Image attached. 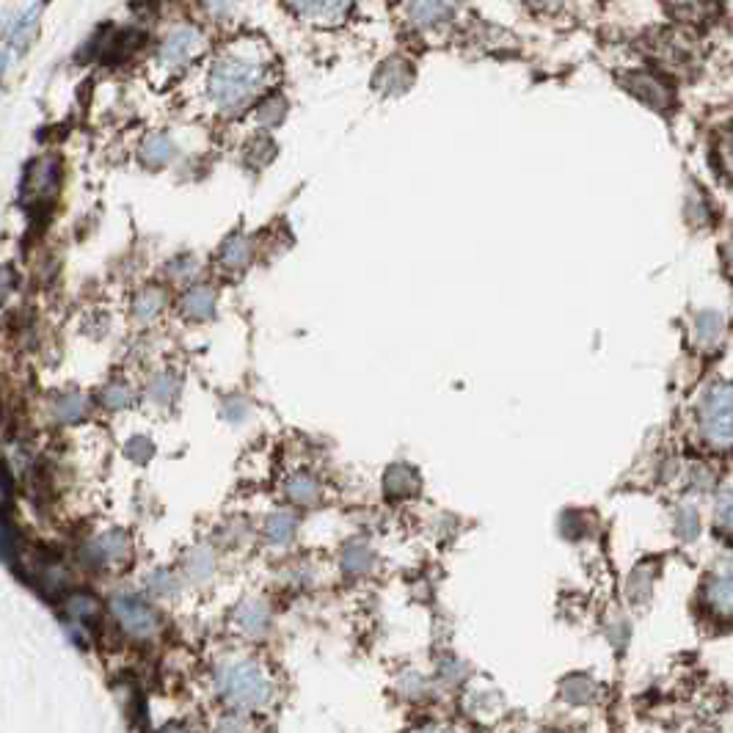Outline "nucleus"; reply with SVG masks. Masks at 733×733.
I'll return each instance as SVG.
<instances>
[{
  "label": "nucleus",
  "instance_id": "nucleus-1",
  "mask_svg": "<svg viewBox=\"0 0 733 733\" xmlns=\"http://www.w3.org/2000/svg\"><path fill=\"white\" fill-rule=\"evenodd\" d=\"M273 75L271 47L260 39H237L207 72V97L226 113L246 108L262 94Z\"/></svg>",
  "mask_w": 733,
  "mask_h": 733
},
{
  "label": "nucleus",
  "instance_id": "nucleus-2",
  "mask_svg": "<svg viewBox=\"0 0 733 733\" xmlns=\"http://www.w3.org/2000/svg\"><path fill=\"white\" fill-rule=\"evenodd\" d=\"M58 188H61V160L56 155H42L25 166L20 202L25 210H42L45 204L56 199Z\"/></svg>",
  "mask_w": 733,
  "mask_h": 733
},
{
  "label": "nucleus",
  "instance_id": "nucleus-3",
  "mask_svg": "<svg viewBox=\"0 0 733 733\" xmlns=\"http://www.w3.org/2000/svg\"><path fill=\"white\" fill-rule=\"evenodd\" d=\"M218 687L224 692V698L229 703H235L240 709H257L262 706L268 695H271V687L268 681L262 678V673L257 667L251 665H229L218 673Z\"/></svg>",
  "mask_w": 733,
  "mask_h": 733
},
{
  "label": "nucleus",
  "instance_id": "nucleus-4",
  "mask_svg": "<svg viewBox=\"0 0 733 733\" xmlns=\"http://www.w3.org/2000/svg\"><path fill=\"white\" fill-rule=\"evenodd\" d=\"M700 425L711 447L728 450L731 447V386L722 384L709 389L700 406Z\"/></svg>",
  "mask_w": 733,
  "mask_h": 733
},
{
  "label": "nucleus",
  "instance_id": "nucleus-5",
  "mask_svg": "<svg viewBox=\"0 0 733 733\" xmlns=\"http://www.w3.org/2000/svg\"><path fill=\"white\" fill-rule=\"evenodd\" d=\"M204 47V36L199 28H193V25H180V28H174L169 31V36L160 42L158 47V67L163 72H182V69L191 64L193 58L202 53Z\"/></svg>",
  "mask_w": 733,
  "mask_h": 733
},
{
  "label": "nucleus",
  "instance_id": "nucleus-6",
  "mask_svg": "<svg viewBox=\"0 0 733 733\" xmlns=\"http://www.w3.org/2000/svg\"><path fill=\"white\" fill-rule=\"evenodd\" d=\"M356 0H287L290 12L309 25L334 28L348 20L350 9Z\"/></svg>",
  "mask_w": 733,
  "mask_h": 733
},
{
  "label": "nucleus",
  "instance_id": "nucleus-7",
  "mask_svg": "<svg viewBox=\"0 0 733 733\" xmlns=\"http://www.w3.org/2000/svg\"><path fill=\"white\" fill-rule=\"evenodd\" d=\"M113 615H116V621L122 623V629L127 634H133L138 640H147L152 634L158 632V618H155V612L144 604V601H138V598H130V596H119L113 598Z\"/></svg>",
  "mask_w": 733,
  "mask_h": 733
},
{
  "label": "nucleus",
  "instance_id": "nucleus-8",
  "mask_svg": "<svg viewBox=\"0 0 733 733\" xmlns=\"http://www.w3.org/2000/svg\"><path fill=\"white\" fill-rule=\"evenodd\" d=\"M458 0H411L408 3V25L422 34H433L447 28L455 17Z\"/></svg>",
  "mask_w": 733,
  "mask_h": 733
},
{
  "label": "nucleus",
  "instance_id": "nucleus-9",
  "mask_svg": "<svg viewBox=\"0 0 733 733\" xmlns=\"http://www.w3.org/2000/svg\"><path fill=\"white\" fill-rule=\"evenodd\" d=\"M47 3H50V0H36V3H31L17 20L9 23L6 34H3V45L9 47L12 53H25V50L31 47V42H34L36 34H39V20H42V12L47 9Z\"/></svg>",
  "mask_w": 733,
  "mask_h": 733
},
{
  "label": "nucleus",
  "instance_id": "nucleus-10",
  "mask_svg": "<svg viewBox=\"0 0 733 733\" xmlns=\"http://www.w3.org/2000/svg\"><path fill=\"white\" fill-rule=\"evenodd\" d=\"M623 86H626V91H632L637 100L645 102L648 108H656V111H665L673 102L667 83L656 78L654 72H626Z\"/></svg>",
  "mask_w": 733,
  "mask_h": 733
},
{
  "label": "nucleus",
  "instance_id": "nucleus-11",
  "mask_svg": "<svg viewBox=\"0 0 733 733\" xmlns=\"http://www.w3.org/2000/svg\"><path fill=\"white\" fill-rule=\"evenodd\" d=\"M127 552H130V543L122 532H111L105 535L100 541L91 546V554L94 560L91 563H116V560H125Z\"/></svg>",
  "mask_w": 733,
  "mask_h": 733
},
{
  "label": "nucleus",
  "instance_id": "nucleus-12",
  "mask_svg": "<svg viewBox=\"0 0 733 733\" xmlns=\"http://www.w3.org/2000/svg\"><path fill=\"white\" fill-rule=\"evenodd\" d=\"M215 312V293L207 287H196L182 298V315L191 320H207Z\"/></svg>",
  "mask_w": 733,
  "mask_h": 733
},
{
  "label": "nucleus",
  "instance_id": "nucleus-13",
  "mask_svg": "<svg viewBox=\"0 0 733 733\" xmlns=\"http://www.w3.org/2000/svg\"><path fill=\"white\" fill-rule=\"evenodd\" d=\"M174 158V141L163 133H155L144 141L141 147V160L147 163L149 169H158V166H166L169 160Z\"/></svg>",
  "mask_w": 733,
  "mask_h": 733
},
{
  "label": "nucleus",
  "instance_id": "nucleus-14",
  "mask_svg": "<svg viewBox=\"0 0 733 733\" xmlns=\"http://www.w3.org/2000/svg\"><path fill=\"white\" fill-rule=\"evenodd\" d=\"M64 607H67L69 618H75L80 623H91L100 618V601L91 593H72Z\"/></svg>",
  "mask_w": 733,
  "mask_h": 733
},
{
  "label": "nucleus",
  "instance_id": "nucleus-15",
  "mask_svg": "<svg viewBox=\"0 0 733 733\" xmlns=\"http://www.w3.org/2000/svg\"><path fill=\"white\" fill-rule=\"evenodd\" d=\"M237 621H240L246 634H262L268 629V609L260 601H249V604L237 609Z\"/></svg>",
  "mask_w": 733,
  "mask_h": 733
},
{
  "label": "nucleus",
  "instance_id": "nucleus-16",
  "mask_svg": "<svg viewBox=\"0 0 733 733\" xmlns=\"http://www.w3.org/2000/svg\"><path fill=\"white\" fill-rule=\"evenodd\" d=\"M411 83V69L406 61H386L384 69L378 72V86H384V91H403Z\"/></svg>",
  "mask_w": 733,
  "mask_h": 733
},
{
  "label": "nucleus",
  "instance_id": "nucleus-17",
  "mask_svg": "<svg viewBox=\"0 0 733 733\" xmlns=\"http://www.w3.org/2000/svg\"><path fill=\"white\" fill-rule=\"evenodd\" d=\"M86 408H89L86 397L78 395V392H69V395L58 397L53 411H56V417L61 419V422L72 425V422H80V419L86 417Z\"/></svg>",
  "mask_w": 733,
  "mask_h": 733
},
{
  "label": "nucleus",
  "instance_id": "nucleus-18",
  "mask_svg": "<svg viewBox=\"0 0 733 733\" xmlns=\"http://www.w3.org/2000/svg\"><path fill=\"white\" fill-rule=\"evenodd\" d=\"M384 485L392 497H406L411 491H417V477H414L411 469L395 466V469H389V474H386Z\"/></svg>",
  "mask_w": 733,
  "mask_h": 733
},
{
  "label": "nucleus",
  "instance_id": "nucleus-19",
  "mask_svg": "<svg viewBox=\"0 0 733 733\" xmlns=\"http://www.w3.org/2000/svg\"><path fill=\"white\" fill-rule=\"evenodd\" d=\"M251 257V246H249V240L243 235H235V237H229L224 243V251H221V260H224V265H229V268H243L246 262H249Z\"/></svg>",
  "mask_w": 733,
  "mask_h": 733
},
{
  "label": "nucleus",
  "instance_id": "nucleus-20",
  "mask_svg": "<svg viewBox=\"0 0 733 733\" xmlns=\"http://www.w3.org/2000/svg\"><path fill=\"white\" fill-rule=\"evenodd\" d=\"M293 532H295V519L290 513H276V516H271V521H268V538H271L273 543H287L293 538Z\"/></svg>",
  "mask_w": 733,
  "mask_h": 733
},
{
  "label": "nucleus",
  "instance_id": "nucleus-21",
  "mask_svg": "<svg viewBox=\"0 0 733 733\" xmlns=\"http://www.w3.org/2000/svg\"><path fill=\"white\" fill-rule=\"evenodd\" d=\"M160 309H163V293H160V290H147V293H141L138 295L136 306H133V312H136L138 320H152Z\"/></svg>",
  "mask_w": 733,
  "mask_h": 733
},
{
  "label": "nucleus",
  "instance_id": "nucleus-22",
  "mask_svg": "<svg viewBox=\"0 0 733 733\" xmlns=\"http://www.w3.org/2000/svg\"><path fill=\"white\" fill-rule=\"evenodd\" d=\"M287 491H290V499H295L298 505H312V502L320 497L317 485L312 483L309 477H295V480H290Z\"/></svg>",
  "mask_w": 733,
  "mask_h": 733
},
{
  "label": "nucleus",
  "instance_id": "nucleus-23",
  "mask_svg": "<svg viewBox=\"0 0 733 733\" xmlns=\"http://www.w3.org/2000/svg\"><path fill=\"white\" fill-rule=\"evenodd\" d=\"M210 574H213V554L207 552V549L193 552L191 560H188V576H191L193 582H204Z\"/></svg>",
  "mask_w": 733,
  "mask_h": 733
},
{
  "label": "nucleus",
  "instance_id": "nucleus-24",
  "mask_svg": "<svg viewBox=\"0 0 733 733\" xmlns=\"http://www.w3.org/2000/svg\"><path fill=\"white\" fill-rule=\"evenodd\" d=\"M722 337V320L717 315L698 317V339L700 345H717Z\"/></svg>",
  "mask_w": 733,
  "mask_h": 733
},
{
  "label": "nucleus",
  "instance_id": "nucleus-25",
  "mask_svg": "<svg viewBox=\"0 0 733 733\" xmlns=\"http://www.w3.org/2000/svg\"><path fill=\"white\" fill-rule=\"evenodd\" d=\"M709 598L711 604L720 609L722 615H728V612H731V579H728V576L714 579L709 587Z\"/></svg>",
  "mask_w": 733,
  "mask_h": 733
},
{
  "label": "nucleus",
  "instance_id": "nucleus-26",
  "mask_svg": "<svg viewBox=\"0 0 733 733\" xmlns=\"http://www.w3.org/2000/svg\"><path fill=\"white\" fill-rule=\"evenodd\" d=\"M17 549H20L17 530H14L9 521H0V560L3 563H12L14 557H17Z\"/></svg>",
  "mask_w": 733,
  "mask_h": 733
},
{
  "label": "nucleus",
  "instance_id": "nucleus-27",
  "mask_svg": "<svg viewBox=\"0 0 733 733\" xmlns=\"http://www.w3.org/2000/svg\"><path fill=\"white\" fill-rule=\"evenodd\" d=\"M700 530V521H698V510L695 508H681V513H678V519H676V532H678V538L681 541H692L695 535H698Z\"/></svg>",
  "mask_w": 733,
  "mask_h": 733
},
{
  "label": "nucleus",
  "instance_id": "nucleus-28",
  "mask_svg": "<svg viewBox=\"0 0 733 733\" xmlns=\"http://www.w3.org/2000/svg\"><path fill=\"white\" fill-rule=\"evenodd\" d=\"M102 403L108 408H127L133 403V392L125 384H111L102 392Z\"/></svg>",
  "mask_w": 733,
  "mask_h": 733
},
{
  "label": "nucleus",
  "instance_id": "nucleus-29",
  "mask_svg": "<svg viewBox=\"0 0 733 733\" xmlns=\"http://www.w3.org/2000/svg\"><path fill=\"white\" fill-rule=\"evenodd\" d=\"M177 389H180V384H177V378H171V375H160V378H155L152 381V397L158 400V403H171L174 400V395H177Z\"/></svg>",
  "mask_w": 733,
  "mask_h": 733
},
{
  "label": "nucleus",
  "instance_id": "nucleus-30",
  "mask_svg": "<svg viewBox=\"0 0 733 733\" xmlns=\"http://www.w3.org/2000/svg\"><path fill=\"white\" fill-rule=\"evenodd\" d=\"M370 565H373V554L367 552V549H361V546H356V549H350V552L345 554V568L353 571V574L367 571Z\"/></svg>",
  "mask_w": 733,
  "mask_h": 733
},
{
  "label": "nucleus",
  "instance_id": "nucleus-31",
  "mask_svg": "<svg viewBox=\"0 0 733 733\" xmlns=\"http://www.w3.org/2000/svg\"><path fill=\"white\" fill-rule=\"evenodd\" d=\"M678 14H684V17H700V14L709 9L711 3L709 0H667Z\"/></svg>",
  "mask_w": 733,
  "mask_h": 733
},
{
  "label": "nucleus",
  "instance_id": "nucleus-32",
  "mask_svg": "<svg viewBox=\"0 0 733 733\" xmlns=\"http://www.w3.org/2000/svg\"><path fill=\"white\" fill-rule=\"evenodd\" d=\"M12 491H14V483H12V472H9V466L6 461L0 458V510L9 505V499H12Z\"/></svg>",
  "mask_w": 733,
  "mask_h": 733
},
{
  "label": "nucleus",
  "instance_id": "nucleus-33",
  "mask_svg": "<svg viewBox=\"0 0 733 733\" xmlns=\"http://www.w3.org/2000/svg\"><path fill=\"white\" fill-rule=\"evenodd\" d=\"M717 521H720L722 527H731V491H728V485L722 488V494H720V508H717Z\"/></svg>",
  "mask_w": 733,
  "mask_h": 733
},
{
  "label": "nucleus",
  "instance_id": "nucleus-34",
  "mask_svg": "<svg viewBox=\"0 0 733 733\" xmlns=\"http://www.w3.org/2000/svg\"><path fill=\"white\" fill-rule=\"evenodd\" d=\"M174 587L177 585L171 582L169 574H163V571H160V574L152 576V590H155L158 596H169V593H174Z\"/></svg>",
  "mask_w": 733,
  "mask_h": 733
},
{
  "label": "nucleus",
  "instance_id": "nucleus-35",
  "mask_svg": "<svg viewBox=\"0 0 733 733\" xmlns=\"http://www.w3.org/2000/svg\"><path fill=\"white\" fill-rule=\"evenodd\" d=\"M14 284H17V276H14L12 268H0V301H6V295L12 293Z\"/></svg>",
  "mask_w": 733,
  "mask_h": 733
},
{
  "label": "nucleus",
  "instance_id": "nucleus-36",
  "mask_svg": "<svg viewBox=\"0 0 733 733\" xmlns=\"http://www.w3.org/2000/svg\"><path fill=\"white\" fill-rule=\"evenodd\" d=\"M282 113H284V102L279 100V102H276V108H273V100H271L260 111V119H262V122H279V116H282Z\"/></svg>",
  "mask_w": 733,
  "mask_h": 733
},
{
  "label": "nucleus",
  "instance_id": "nucleus-37",
  "mask_svg": "<svg viewBox=\"0 0 733 733\" xmlns=\"http://www.w3.org/2000/svg\"><path fill=\"white\" fill-rule=\"evenodd\" d=\"M12 56H14V53L9 50V47L0 45V78L6 75V69H9V61H12Z\"/></svg>",
  "mask_w": 733,
  "mask_h": 733
},
{
  "label": "nucleus",
  "instance_id": "nucleus-38",
  "mask_svg": "<svg viewBox=\"0 0 733 733\" xmlns=\"http://www.w3.org/2000/svg\"><path fill=\"white\" fill-rule=\"evenodd\" d=\"M535 6H538L541 12H546V9L554 12V9H560V6H563V0H535Z\"/></svg>",
  "mask_w": 733,
  "mask_h": 733
},
{
  "label": "nucleus",
  "instance_id": "nucleus-39",
  "mask_svg": "<svg viewBox=\"0 0 733 733\" xmlns=\"http://www.w3.org/2000/svg\"><path fill=\"white\" fill-rule=\"evenodd\" d=\"M232 3H235V0H210V9H213V12H226Z\"/></svg>",
  "mask_w": 733,
  "mask_h": 733
}]
</instances>
